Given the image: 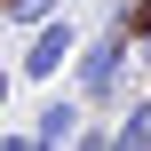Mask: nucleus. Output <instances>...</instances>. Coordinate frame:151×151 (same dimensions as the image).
I'll return each instance as SVG.
<instances>
[{"mask_svg":"<svg viewBox=\"0 0 151 151\" xmlns=\"http://www.w3.org/2000/svg\"><path fill=\"white\" fill-rule=\"evenodd\" d=\"M64 16V0H8V24L16 32H40V24H56Z\"/></svg>","mask_w":151,"mask_h":151,"instance_id":"nucleus-5","label":"nucleus"},{"mask_svg":"<svg viewBox=\"0 0 151 151\" xmlns=\"http://www.w3.org/2000/svg\"><path fill=\"white\" fill-rule=\"evenodd\" d=\"M0 151H48V143H32V127H8V135H0Z\"/></svg>","mask_w":151,"mask_h":151,"instance_id":"nucleus-8","label":"nucleus"},{"mask_svg":"<svg viewBox=\"0 0 151 151\" xmlns=\"http://www.w3.org/2000/svg\"><path fill=\"white\" fill-rule=\"evenodd\" d=\"M127 64H135V40L119 32V24H104V32H88V48H80V64H72V96L96 111V104H119L127 96Z\"/></svg>","mask_w":151,"mask_h":151,"instance_id":"nucleus-1","label":"nucleus"},{"mask_svg":"<svg viewBox=\"0 0 151 151\" xmlns=\"http://www.w3.org/2000/svg\"><path fill=\"white\" fill-rule=\"evenodd\" d=\"M111 151H151V104L127 96V111H119V127H111Z\"/></svg>","mask_w":151,"mask_h":151,"instance_id":"nucleus-4","label":"nucleus"},{"mask_svg":"<svg viewBox=\"0 0 151 151\" xmlns=\"http://www.w3.org/2000/svg\"><path fill=\"white\" fill-rule=\"evenodd\" d=\"M127 40H135V64L151 72V0H135V16H127Z\"/></svg>","mask_w":151,"mask_h":151,"instance_id":"nucleus-6","label":"nucleus"},{"mask_svg":"<svg viewBox=\"0 0 151 151\" xmlns=\"http://www.w3.org/2000/svg\"><path fill=\"white\" fill-rule=\"evenodd\" d=\"M111 127H119V119H88V127H80V143H72V151H111Z\"/></svg>","mask_w":151,"mask_h":151,"instance_id":"nucleus-7","label":"nucleus"},{"mask_svg":"<svg viewBox=\"0 0 151 151\" xmlns=\"http://www.w3.org/2000/svg\"><path fill=\"white\" fill-rule=\"evenodd\" d=\"M80 48H88V40H80V24H72V16H56V24H40V32H32V48L16 56V72H24V80H56L64 64H80Z\"/></svg>","mask_w":151,"mask_h":151,"instance_id":"nucleus-2","label":"nucleus"},{"mask_svg":"<svg viewBox=\"0 0 151 151\" xmlns=\"http://www.w3.org/2000/svg\"><path fill=\"white\" fill-rule=\"evenodd\" d=\"M80 127H88V104H80V96H48V104L32 111V143H48V151H72Z\"/></svg>","mask_w":151,"mask_h":151,"instance_id":"nucleus-3","label":"nucleus"}]
</instances>
